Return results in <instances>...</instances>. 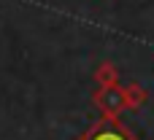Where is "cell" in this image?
I'll list each match as a JSON object with an SVG mask.
<instances>
[{
	"instance_id": "obj_1",
	"label": "cell",
	"mask_w": 154,
	"mask_h": 140,
	"mask_svg": "<svg viewBox=\"0 0 154 140\" xmlns=\"http://www.w3.org/2000/svg\"><path fill=\"white\" fill-rule=\"evenodd\" d=\"M76 140H141L125 121L114 116H100L95 124H89Z\"/></svg>"
},
{
	"instance_id": "obj_2",
	"label": "cell",
	"mask_w": 154,
	"mask_h": 140,
	"mask_svg": "<svg viewBox=\"0 0 154 140\" xmlns=\"http://www.w3.org/2000/svg\"><path fill=\"white\" fill-rule=\"evenodd\" d=\"M92 105L103 113V116H114L119 119L127 111V100H125V86L114 84V86H97L92 92Z\"/></svg>"
},
{
	"instance_id": "obj_3",
	"label": "cell",
	"mask_w": 154,
	"mask_h": 140,
	"mask_svg": "<svg viewBox=\"0 0 154 140\" xmlns=\"http://www.w3.org/2000/svg\"><path fill=\"white\" fill-rule=\"evenodd\" d=\"M92 78H95L97 86H114V84H119V70H116L114 62H103V65L95 67V76Z\"/></svg>"
},
{
	"instance_id": "obj_4",
	"label": "cell",
	"mask_w": 154,
	"mask_h": 140,
	"mask_svg": "<svg viewBox=\"0 0 154 140\" xmlns=\"http://www.w3.org/2000/svg\"><path fill=\"white\" fill-rule=\"evenodd\" d=\"M125 100H127V111H141L143 108V103L149 100V94H146V89L141 86V84H127L125 86Z\"/></svg>"
}]
</instances>
